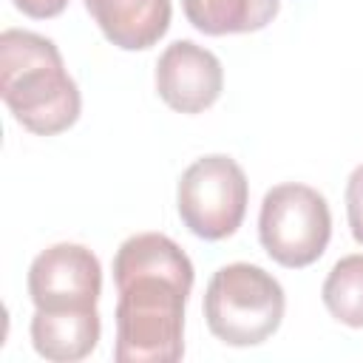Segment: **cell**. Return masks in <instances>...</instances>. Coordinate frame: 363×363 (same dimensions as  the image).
Wrapping results in <instances>:
<instances>
[{
    "mask_svg": "<svg viewBox=\"0 0 363 363\" xmlns=\"http://www.w3.org/2000/svg\"><path fill=\"white\" fill-rule=\"evenodd\" d=\"M193 261L162 233H136L113 255L119 363H176L184 357V306Z\"/></svg>",
    "mask_w": 363,
    "mask_h": 363,
    "instance_id": "1",
    "label": "cell"
},
{
    "mask_svg": "<svg viewBox=\"0 0 363 363\" xmlns=\"http://www.w3.org/2000/svg\"><path fill=\"white\" fill-rule=\"evenodd\" d=\"M250 182L241 164L227 153H210L184 167L176 187L182 224L204 241L233 235L247 213Z\"/></svg>",
    "mask_w": 363,
    "mask_h": 363,
    "instance_id": "5",
    "label": "cell"
},
{
    "mask_svg": "<svg viewBox=\"0 0 363 363\" xmlns=\"http://www.w3.org/2000/svg\"><path fill=\"white\" fill-rule=\"evenodd\" d=\"M286 309L284 286L258 264L235 261L213 272L204 292V320L210 332L235 349L269 340Z\"/></svg>",
    "mask_w": 363,
    "mask_h": 363,
    "instance_id": "3",
    "label": "cell"
},
{
    "mask_svg": "<svg viewBox=\"0 0 363 363\" xmlns=\"http://www.w3.org/2000/svg\"><path fill=\"white\" fill-rule=\"evenodd\" d=\"M320 298L337 323L363 329V252L343 255L332 264Z\"/></svg>",
    "mask_w": 363,
    "mask_h": 363,
    "instance_id": "11",
    "label": "cell"
},
{
    "mask_svg": "<svg viewBox=\"0 0 363 363\" xmlns=\"http://www.w3.org/2000/svg\"><path fill=\"white\" fill-rule=\"evenodd\" d=\"M187 23L210 37L261 31L272 23L281 0H182Z\"/></svg>",
    "mask_w": 363,
    "mask_h": 363,
    "instance_id": "10",
    "label": "cell"
},
{
    "mask_svg": "<svg viewBox=\"0 0 363 363\" xmlns=\"http://www.w3.org/2000/svg\"><path fill=\"white\" fill-rule=\"evenodd\" d=\"M23 14L34 17V20H48V17H57L65 11L68 0H11Z\"/></svg>",
    "mask_w": 363,
    "mask_h": 363,
    "instance_id": "13",
    "label": "cell"
},
{
    "mask_svg": "<svg viewBox=\"0 0 363 363\" xmlns=\"http://www.w3.org/2000/svg\"><path fill=\"white\" fill-rule=\"evenodd\" d=\"M258 238L281 267L301 269L315 264L332 238V213L323 193L301 182L269 187L258 213Z\"/></svg>",
    "mask_w": 363,
    "mask_h": 363,
    "instance_id": "4",
    "label": "cell"
},
{
    "mask_svg": "<svg viewBox=\"0 0 363 363\" xmlns=\"http://www.w3.org/2000/svg\"><path fill=\"white\" fill-rule=\"evenodd\" d=\"M0 96L11 116L37 136L68 130L82 108L57 43L26 28L0 34Z\"/></svg>",
    "mask_w": 363,
    "mask_h": 363,
    "instance_id": "2",
    "label": "cell"
},
{
    "mask_svg": "<svg viewBox=\"0 0 363 363\" xmlns=\"http://www.w3.org/2000/svg\"><path fill=\"white\" fill-rule=\"evenodd\" d=\"M88 14L108 43L122 51H145L156 45L167 28L170 0H85Z\"/></svg>",
    "mask_w": 363,
    "mask_h": 363,
    "instance_id": "8",
    "label": "cell"
},
{
    "mask_svg": "<svg viewBox=\"0 0 363 363\" xmlns=\"http://www.w3.org/2000/svg\"><path fill=\"white\" fill-rule=\"evenodd\" d=\"M346 218L352 238L363 244V164H357L346 182Z\"/></svg>",
    "mask_w": 363,
    "mask_h": 363,
    "instance_id": "12",
    "label": "cell"
},
{
    "mask_svg": "<svg viewBox=\"0 0 363 363\" xmlns=\"http://www.w3.org/2000/svg\"><path fill=\"white\" fill-rule=\"evenodd\" d=\"M221 60L193 40H173L156 60V91L179 113L207 111L221 96Z\"/></svg>",
    "mask_w": 363,
    "mask_h": 363,
    "instance_id": "7",
    "label": "cell"
},
{
    "mask_svg": "<svg viewBox=\"0 0 363 363\" xmlns=\"http://www.w3.org/2000/svg\"><path fill=\"white\" fill-rule=\"evenodd\" d=\"M31 346L51 363H74L88 357L102 335V320L94 309H34Z\"/></svg>",
    "mask_w": 363,
    "mask_h": 363,
    "instance_id": "9",
    "label": "cell"
},
{
    "mask_svg": "<svg viewBox=\"0 0 363 363\" xmlns=\"http://www.w3.org/2000/svg\"><path fill=\"white\" fill-rule=\"evenodd\" d=\"M34 309H94L102 292L99 258L74 241L45 247L28 267Z\"/></svg>",
    "mask_w": 363,
    "mask_h": 363,
    "instance_id": "6",
    "label": "cell"
}]
</instances>
